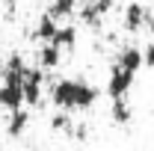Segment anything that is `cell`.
I'll return each mask as SVG.
<instances>
[{
	"label": "cell",
	"instance_id": "6da1fadb",
	"mask_svg": "<svg viewBox=\"0 0 154 151\" xmlns=\"http://www.w3.org/2000/svg\"><path fill=\"white\" fill-rule=\"evenodd\" d=\"M98 89L86 80H74V77H62L51 86V101L54 107L71 113V110H89L92 104L98 101Z\"/></svg>",
	"mask_w": 154,
	"mask_h": 151
},
{
	"label": "cell",
	"instance_id": "7a4b0ae2",
	"mask_svg": "<svg viewBox=\"0 0 154 151\" xmlns=\"http://www.w3.org/2000/svg\"><path fill=\"white\" fill-rule=\"evenodd\" d=\"M134 71H128V68H122V65H116L110 68V77H107V95L113 98V101H119V98H128V92H131V86H134Z\"/></svg>",
	"mask_w": 154,
	"mask_h": 151
},
{
	"label": "cell",
	"instance_id": "3957f363",
	"mask_svg": "<svg viewBox=\"0 0 154 151\" xmlns=\"http://www.w3.org/2000/svg\"><path fill=\"white\" fill-rule=\"evenodd\" d=\"M42 68H27V74H24V101L30 104V107H36L38 101H42Z\"/></svg>",
	"mask_w": 154,
	"mask_h": 151
},
{
	"label": "cell",
	"instance_id": "277c9868",
	"mask_svg": "<svg viewBox=\"0 0 154 151\" xmlns=\"http://www.w3.org/2000/svg\"><path fill=\"white\" fill-rule=\"evenodd\" d=\"M27 101H24V86L21 83H3L0 86V107L3 110H21Z\"/></svg>",
	"mask_w": 154,
	"mask_h": 151
},
{
	"label": "cell",
	"instance_id": "5b68a950",
	"mask_svg": "<svg viewBox=\"0 0 154 151\" xmlns=\"http://www.w3.org/2000/svg\"><path fill=\"white\" fill-rule=\"evenodd\" d=\"M3 83H24V74H27V65H24V57L21 54H12V57L3 62Z\"/></svg>",
	"mask_w": 154,
	"mask_h": 151
},
{
	"label": "cell",
	"instance_id": "8992f818",
	"mask_svg": "<svg viewBox=\"0 0 154 151\" xmlns=\"http://www.w3.org/2000/svg\"><path fill=\"white\" fill-rule=\"evenodd\" d=\"M145 24H148V12H145V6L136 3V0H131V6L125 9V30L136 33V30H142Z\"/></svg>",
	"mask_w": 154,
	"mask_h": 151
},
{
	"label": "cell",
	"instance_id": "52a82bcc",
	"mask_svg": "<svg viewBox=\"0 0 154 151\" xmlns=\"http://www.w3.org/2000/svg\"><path fill=\"white\" fill-rule=\"evenodd\" d=\"M59 62H62V48H57L54 42H45L42 51H38V68L51 71V68H57Z\"/></svg>",
	"mask_w": 154,
	"mask_h": 151
},
{
	"label": "cell",
	"instance_id": "ba28073f",
	"mask_svg": "<svg viewBox=\"0 0 154 151\" xmlns=\"http://www.w3.org/2000/svg\"><path fill=\"white\" fill-rule=\"evenodd\" d=\"M116 65H122V68H128V71H139L142 65H145V59H142V51L139 48H125L119 57H116Z\"/></svg>",
	"mask_w": 154,
	"mask_h": 151
},
{
	"label": "cell",
	"instance_id": "9c48e42d",
	"mask_svg": "<svg viewBox=\"0 0 154 151\" xmlns=\"http://www.w3.org/2000/svg\"><path fill=\"white\" fill-rule=\"evenodd\" d=\"M27 125H30V113L21 107V110H12L9 113V122H6V133L12 136V139H18L21 133L27 131Z\"/></svg>",
	"mask_w": 154,
	"mask_h": 151
},
{
	"label": "cell",
	"instance_id": "30bf717a",
	"mask_svg": "<svg viewBox=\"0 0 154 151\" xmlns=\"http://www.w3.org/2000/svg\"><path fill=\"white\" fill-rule=\"evenodd\" d=\"M83 3H86V0H54L48 12H51L54 18H68V15H74Z\"/></svg>",
	"mask_w": 154,
	"mask_h": 151
},
{
	"label": "cell",
	"instance_id": "8fae6325",
	"mask_svg": "<svg viewBox=\"0 0 154 151\" xmlns=\"http://www.w3.org/2000/svg\"><path fill=\"white\" fill-rule=\"evenodd\" d=\"M57 18L51 15V12H45L42 18H38V27H36V39H42V42H51V39L57 36Z\"/></svg>",
	"mask_w": 154,
	"mask_h": 151
},
{
	"label": "cell",
	"instance_id": "7c38bea8",
	"mask_svg": "<svg viewBox=\"0 0 154 151\" xmlns=\"http://www.w3.org/2000/svg\"><path fill=\"white\" fill-rule=\"evenodd\" d=\"M51 42H54L57 48H62V51H65V48L71 51V48L77 45V27H71V24H68V27H59L57 36L51 39Z\"/></svg>",
	"mask_w": 154,
	"mask_h": 151
},
{
	"label": "cell",
	"instance_id": "4fadbf2b",
	"mask_svg": "<svg viewBox=\"0 0 154 151\" xmlns=\"http://www.w3.org/2000/svg\"><path fill=\"white\" fill-rule=\"evenodd\" d=\"M131 116H134V110H131V104H128L125 98L113 101V122H116V125H128Z\"/></svg>",
	"mask_w": 154,
	"mask_h": 151
},
{
	"label": "cell",
	"instance_id": "5bb4252c",
	"mask_svg": "<svg viewBox=\"0 0 154 151\" xmlns=\"http://www.w3.org/2000/svg\"><path fill=\"white\" fill-rule=\"evenodd\" d=\"M51 128H54V131L71 133V119H68V113H65V110H62V113H57L54 119H51Z\"/></svg>",
	"mask_w": 154,
	"mask_h": 151
},
{
	"label": "cell",
	"instance_id": "9a60e30c",
	"mask_svg": "<svg viewBox=\"0 0 154 151\" xmlns=\"http://www.w3.org/2000/svg\"><path fill=\"white\" fill-rule=\"evenodd\" d=\"M142 59H145V68H154V42L142 48Z\"/></svg>",
	"mask_w": 154,
	"mask_h": 151
},
{
	"label": "cell",
	"instance_id": "2e32d148",
	"mask_svg": "<svg viewBox=\"0 0 154 151\" xmlns=\"http://www.w3.org/2000/svg\"><path fill=\"white\" fill-rule=\"evenodd\" d=\"M92 3H95V6L101 9V12H104V15H107V12H110V9L116 6V0H92Z\"/></svg>",
	"mask_w": 154,
	"mask_h": 151
},
{
	"label": "cell",
	"instance_id": "e0dca14e",
	"mask_svg": "<svg viewBox=\"0 0 154 151\" xmlns=\"http://www.w3.org/2000/svg\"><path fill=\"white\" fill-rule=\"evenodd\" d=\"M148 27L154 30V12H148Z\"/></svg>",
	"mask_w": 154,
	"mask_h": 151
},
{
	"label": "cell",
	"instance_id": "ac0fdd59",
	"mask_svg": "<svg viewBox=\"0 0 154 151\" xmlns=\"http://www.w3.org/2000/svg\"><path fill=\"white\" fill-rule=\"evenodd\" d=\"M0 71H3V59H0Z\"/></svg>",
	"mask_w": 154,
	"mask_h": 151
},
{
	"label": "cell",
	"instance_id": "d6986e66",
	"mask_svg": "<svg viewBox=\"0 0 154 151\" xmlns=\"http://www.w3.org/2000/svg\"><path fill=\"white\" fill-rule=\"evenodd\" d=\"M136 3H142V0H136Z\"/></svg>",
	"mask_w": 154,
	"mask_h": 151
}]
</instances>
